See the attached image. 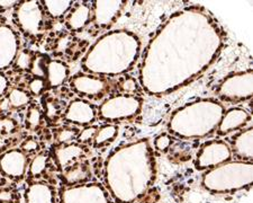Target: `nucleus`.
<instances>
[{
	"instance_id": "18",
	"label": "nucleus",
	"mask_w": 253,
	"mask_h": 203,
	"mask_svg": "<svg viewBox=\"0 0 253 203\" xmlns=\"http://www.w3.org/2000/svg\"><path fill=\"white\" fill-rule=\"evenodd\" d=\"M6 100L9 103L10 108H23L30 103L31 97L27 92L19 88H13L8 93Z\"/></svg>"
},
{
	"instance_id": "34",
	"label": "nucleus",
	"mask_w": 253,
	"mask_h": 203,
	"mask_svg": "<svg viewBox=\"0 0 253 203\" xmlns=\"http://www.w3.org/2000/svg\"><path fill=\"white\" fill-rule=\"evenodd\" d=\"M16 3H18V1H0V8L1 9H8V8H11L15 6Z\"/></svg>"
},
{
	"instance_id": "35",
	"label": "nucleus",
	"mask_w": 253,
	"mask_h": 203,
	"mask_svg": "<svg viewBox=\"0 0 253 203\" xmlns=\"http://www.w3.org/2000/svg\"><path fill=\"white\" fill-rule=\"evenodd\" d=\"M8 147V142L2 136H0V152H5L6 148Z\"/></svg>"
},
{
	"instance_id": "7",
	"label": "nucleus",
	"mask_w": 253,
	"mask_h": 203,
	"mask_svg": "<svg viewBox=\"0 0 253 203\" xmlns=\"http://www.w3.org/2000/svg\"><path fill=\"white\" fill-rule=\"evenodd\" d=\"M18 38L14 30L7 25H0V70L10 66L18 53Z\"/></svg>"
},
{
	"instance_id": "21",
	"label": "nucleus",
	"mask_w": 253,
	"mask_h": 203,
	"mask_svg": "<svg viewBox=\"0 0 253 203\" xmlns=\"http://www.w3.org/2000/svg\"><path fill=\"white\" fill-rule=\"evenodd\" d=\"M72 3V1H43L45 10L54 18H60L67 14Z\"/></svg>"
},
{
	"instance_id": "10",
	"label": "nucleus",
	"mask_w": 253,
	"mask_h": 203,
	"mask_svg": "<svg viewBox=\"0 0 253 203\" xmlns=\"http://www.w3.org/2000/svg\"><path fill=\"white\" fill-rule=\"evenodd\" d=\"M122 1H96L95 2V22L98 26L107 27L113 24L116 16L120 14Z\"/></svg>"
},
{
	"instance_id": "29",
	"label": "nucleus",
	"mask_w": 253,
	"mask_h": 203,
	"mask_svg": "<svg viewBox=\"0 0 253 203\" xmlns=\"http://www.w3.org/2000/svg\"><path fill=\"white\" fill-rule=\"evenodd\" d=\"M20 150L24 153H33L40 150V144L33 138H28V139L24 140L20 145Z\"/></svg>"
},
{
	"instance_id": "22",
	"label": "nucleus",
	"mask_w": 253,
	"mask_h": 203,
	"mask_svg": "<svg viewBox=\"0 0 253 203\" xmlns=\"http://www.w3.org/2000/svg\"><path fill=\"white\" fill-rule=\"evenodd\" d=\"M79 132L77 128L61 127L54 131V138L60 145H70L73 140L77 139Z\"/></svg>"
},
{
	"instance_id": "24",
	"label": "nucleus",
	"mask_w": 253,
	"mask_h": 203,
	"mask_svg": "<svg viewBox=\"0 0 253 203\" xmlns=\"http://www.w3.org/2000/svg\"><path fill=\"white\" fill-rule=\"evenodd\" d=\"M42 123V113H41L40 108L36 106H31L28 108L27 114L25 117V125L28 130L31 131H35Z\"/></svg>"
},
{
	"instance_id": "20",
	"label": "nucleus",
	"mask_w": 253,
	"mask_h": 203,
	"mask_svg": "<svg viewBox=\"0 0 253 203\" xmlns=\"http://www.w3.org/2000/svg\"><path fill=\"white\" fill-rule=\"evenodd\" d=\"M47 161H48L47 153L40 152L31 162L30 169H28V175H30V177L36 178V177H41V175H43V174L45 173V169L47 167Z\"/></svg>"
},
{
	"instance_id": "23",
	"label": "nucleus",
	"mask_w": 253,
	"mask_h": 203,
	"mask_svg": "<svg viewBox=\"0 0 253 203\" xmlns=\"http://www.w3.org/2000/svg\"><path fill=\"white\" fill-rule=\"evenodd\" d=\"M50 62L47 55L44 54H38L33 59V63L31 67V72L35 77L39 78H46V70H47V64ZM46 80V79H45Z\"/></svg>"
},
{
	"instance_id": "33",
	"label": "nucleus",
	"mask_w": 253,
	"mask_h": 203,
	"mask_svg": "<svg viewBox=\"0 0 253 203\" xmlns=\"http://www.w3.org/2000/svg\"><path fill=\"white\" fill-rule=\"evenodd\" d=\"M8 79L5 77V75L0 72V97H1L3 94H5L6 91L8 89Z\"/></svg>"
},
{
	"instance_id": "4",
	"label": "nucleus",
	"mask_w": 253,
	"mask_h": 203,
	"mask_svg": "<svg viewBox=\"0 0 253 203\" xmlns=\"http://www.w3.org/2000/svg\"><path fill=\"white\" fill-rule=\"evenodd\" d=\"M17 20L20 28L30 35H36L43 24V11L39 1H25L18 7Z\"/></svg>"
},
{
	"instance_id": "12",
	"label": "nucleus",
	"mask_w": 253,
	"mask_h": 203,
	"mask_svg": "<svg viewBox=\"0 0 253 203\" xmlns=\"http://www.w3.org/2000/svg\"><path fill=\"white\" fill-rule=\"evenodd\" d=\"M69 67L60 60H50L46 70V84L48 87L56 88L65 83L69 77Z\"/></svg>"
},
{
	"instance_id": "14",
	"label": "nucleus",
	"mask_w": 253,
	"mask_h": 203,
	"mask_svg": "<svg viewBox=\"0 0 253 203\" xmlns=\"http://www.w3.org/2000/svg\"><path fill=\"white\" fill-rule=\"evenodd\" d=\"M83 155V150L78 145H60L54 150L55 160L61 169L67 168Z\"/></svg>"
},
{
	"instance_id": "16",
	"label": "nucleus",
	"mask_w": 253,
	"mask_h": 203,
	"mask_svg": "<svg viewBox=\"0 0 253 203\" xmlns=\"http://www.w3.org/2000/svg\"><path fill=\"white\" fill-rule=\"evenodd\" d=\"M249 120V115L246 111L240 108L234 109V119H232L230 113L224 117L221 128H219V133H227L231 130L238 129L241 125H243Z\"/></svg>"
},
{
	"instance_id": "5",
	"label": "nucleus",
	"mask_w": 253,
	"mask_h": 203,
	"mask_svg": "<svg viewBox=\"0 0 253 203\" xmlns=\"http://www.w3.org/2000/svg\"><path fill=\"white\" fill-rule=\"evenodd\" d=\"M70 85L73 91L89 99H100L109 91V84L105 79L88 75H76Z\"/></svg>"
},
{
	"instance_id": "27",
	"label": "nucleus",
	"mask_w": 253,
	"mask_h": 203,
	"mask_svg": "<svg viewBox=\"0 0 253 203\" xmlns=\"http://www.w3.org/2000/svg\"><path fill=\"white\" fill-rule=\"evenodd\" d=\"M16 129H17V123L15 120L10 119V117H1L0 119V136L14 133Z\"/></svg>"
},
{
	"instance_id": "2",
	"label": "nucleus",
	"mask_w": 253,
	"mask_h": 203,
	"mask_svg": "<svg viewBox=\"0 0 253 203\" xmlns=\"http://www.w3.org/2000/svg\"><path fill=\"white\" fill-rule=\"evenodd\" d=\"M140 109V101L133 96H115L105 102L99 108V116L104 120L127 119Z\"/></svg>"
},
{
	"instance_id": "28",
	"label": "nucleus",
	"mask_w": 253,
	"mask_h": 203,
	"mask_svg": "<svg viewBox=\"0 0 253 203\" xmlns=\"http://www.w3.org/2000/svg\"><path fill=\"white\" fill-rule=\"evenodd\" d=\"M98 129L99 128H98L97 125H91V127L84 128L83 131L79 132L78 137H77V140L81 142V144H85V142L93 141V138H95Z\"/></svg>"
},
{
	"instance_id": "15",
	"label": "nucleus",
	"mask_w": 253,
	"mask_h": 203,
	"mask_svg": "<svg viewBox=\"0 0 253 203\" xmlns=\"http://www.w3.org/2000/svg\"><path fill=\"white\" fill-rule=\"evenodd\" d=\"M91 18L90 6L81 3L76 6L67 17V25L71 31H81L88 25Z\"/></svg>"
},
{
	"instance_id": "3",
	"label": "nucleus",
	"mask_w": 253,
	"mask_h": 203,
	"mask_svg": "<svg viewBox=\"0 0 253 203\" xmlns=\"http://www.w3.org/2000/svg\"><path fill=\"white\" fill-rule=\"evenodd\" d=\"M61 203H111V200L99 184H85L61 191Z\"/></svg>"
},
{
	"instance_id": "11",
	"label": "nucleus",
	"mask_w": 253,
	"mask_h": 203,
	"mask_svg": "<svg viewBox=\"0 0 253 203\" xmlns=\"http://www.w3.org/2000/svg\"><path fill=\"white\" fill-rule=\"evenodd\" d=\"M26 203H55L54 190L46 183H33L25 191Z\"/></svg>"
},
{
	"instance_id": "6",
	"label": "nucleus",
	"mask_w": 253,
	"mask_h": 203,
	"mask_svg": "<svg viewBox=\"0 0 253 203\" xmlns=\"http://www.w3.org/2000/svg\"><path fill=\"white\" fill-rule=\"evenodd\" d=\"M27 158L19 149H11L0 156V172L3 176L22 178L26 173Z\"/></svg>"
},
{
	"instance_id": "25",
	"label": "nucleus",
	"mask_w": 253,
	"mask_h": 203,
	"mask_svg": "<svg viewBox=\"0 0 253 203\" xmlns=\"http://www.w3.org/2000/svg\"><path fill=\"white\" fill-rule=\"evenodd\" d=\"M33 59H34V56L32 55L30 51L22 50L16 55V59L14 61L15 67L19 70H31Z\"/></svg>"
},
{
	"instance_id": "31",
	"label": "nucleus",
	"mask_w": 253,
	"mask_h": 203,
	"mask_svg": "<svg viewBox=\"0 0 253 203\" xmlns=\"http://www.w3.org/2000/svg\"><path fill=\"white\" fill-rule=\"evenodd\" d=\"M121 88L122 91H124L126 93H133L136 91V81L133 78H126L123 80V83L121 84Z\"/></svg>"
},
{
	"instance_id": "32",
	"label": "nucleus",
	"mask_w": 253,
	"mask_h": 203,
	"mask_svg": "<svg viewBox=\"0 0 253 203\" xmlns=\"http://www.w3.org/2000/svg\"><path fill=\"white\" fill-rule=\"evenodd\" d=\"M14 193L10 190H1L0 191V201L1 202H13Z\"/></svg>"
},
{
	"instance_id": "8",
	"label": "nucleus",
	"mask_w": 253,
	"mask_h": 203,
	"mask_svg": "<svg viewBox=\"0 0 253 203\" xmlns=\"http://www.w3.org/2000/svg\"><path fill=\"white\" fill-rule=\"evenodd\" d=\"M96 119L95 107L88 102L76 100L69 104L64 112V120L70 123L87 125L90 124Z\"/></svg>"
},
{
	"instance_id": "17",
	"label": "nucleus",
	"mask_w": 253,
	"mask_h": 203,
	"mask_svg": "<svg viewBox=\"0 0 253 203\" xmlns=\"http://www.w3.org/2000/svg\"><path fill=\"white\" fill-rule=\"evenodd\" d=\"M118 135V127L114 124H106L98 129L95 138H93V145L95 147H103L108 142L113 141Z\"/></svg>"
},
{
	"instance_id": "26",
	"label": "nucleus",
	"mask_w": 253,
	"mask_h": 203,
	"mask_svg": "<svg viewBox=\"0 0 253 203\" xmlns=\"http://www.w3.org/2000/svg\"><path fill=\"white\" fill-rule=\"evenodd\" d=\"M46 86V80L44 78H39V77H34L28 83V89H30L31 94L33 95H41Z\"/></svg>"
},
{
	"instance_id": "19",
	"label": "nucleus",
	"mask_w": 253,
	"mask_h": 203,
	"mask_svg": "<svg viewBox=\"0 0 253 203\" xmlns=\"http://www.w3.org/2000/svg\"><path fill=\"white\" fill-rule=\"evenodd\" d=\"M63 104L59 100L47 97L44 100V112L50 121H58L61 116H63Z\"/></svg>"
},
{
	"instance_id": "13",
	"label": "nucleus",
	"mask_w": 253,
	"mask_h": 203,
	"mask_svg": "<svg viewBox=\"0 0 253 203\" xmlns=\"http://www.w3.org/2000/svg\"><path fill=\"white\" fill-rule=\"evenodd\" d=\"M62 180L68 185H76L89 180L90 168L84 162H75L62 170Z\"/></svg>"
},
{
	"instance_id": "1",
	"label": "nucleus",
	"mask_w": 253,
	"mask_h": 203,
	"mask_svg": "<svg viewBox=\"0 0 253 203\" xmlns=\"http://www.w3.org/2000/svg\"><path fill=\"white\" fill-rule=\"evenodd\" d=\"M137 40L124 31H115L100 38L84 55V71L99 75H118L127 70L136 58Z\"/></svg>"
},
{
	"instance_id": "30",
	"label": "nucleus",
	"mask_w": 253,
	"mask_h": 203,
	"mask_svg": "<svg viewBox=\"0 0 253 203\" xmlns=\"http://www.w3.org/2000/svg\"><path fill=\"white\" fill-rule=\"evenodd\" d=\"M171 144H172V141H171V138L167 135H161L159 136L156 141H154V145H156V148L159 150H167L168 148H170Z\"/></svg>"
},
{
	"instance_id": "9",
	"label": "nucleus",
	"mask_w": 253,
	"mask_h": 203,
	"mask_svg": "<svg viewBox=\"0 0 253 203\" xmlns=\"http://www.w3.org/2000/svg\"><path fill=\"white\" fill-rule=\"evenodd\" d=\"M215 146L216 147H213L214 152H211L208 144L202 148L201 152L197 156V168H210L211 166L230 159L231 152L227 145L217 142Z\"/></svg>"
}]
</instances>
